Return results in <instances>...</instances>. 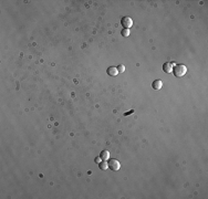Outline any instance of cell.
I'll list each match as a JSON object with an SVG mask.
<instances>
[{"mask_svg":"<svg viewBox=\"0 0 208 199\" xmlns=\"http://www.w3.org/2000/svg\"><path fill=\"white\" fill-rule=\"evenodd\" d=\"M133 113H134V109H131V111L124 113V116H127V115H131V114H133Z\"/></svg>","mask_w":208,"mask_h":199,"instance_id":"11","label":"cell"},{"mask_svg":"<svg viewBox=\"0 0 208 199\" xmlns=\"http://www.w3.org/2000/svg\"><path fill=\"white\" fill-rule=\"evenodd\" d=\"M106 73L110 75V76H116L117 74H119V72H117V69L115 66H110L108 71H106Z\"/></svg>","mask_w":208,"mask_h":199,"instance_id":"6","label":"cell"},{"mask_svg":"<svg viewBox=\"0 0 208 199\" xmlns=\"http://www.w3.org/2000/svg\"><path fill=\"white\" fill-rule=\"evenodd\" d=\"M100 157H101V159H102V160H108L110 158V153L108 150H102V151H101V154H100Z\"/></svg>","mask_w":208,"mask_h":199,"instance_id":"7","label":"cell"},{"mask_svg":"<svg viewBox=\"0 0 208 199\" xmlns=\"http://www.w3.org/2000/svg\"><path fill=\"white\" fill-rule=\"evenodd\" d=\"M129 34H130V30L129 29H123V30H122V35H123V36H127Z\"/></svg>","mask_w":208,"mask_h":199,"instance_id":"10","label":"cell"},{"mask_svg":"<svg viewBox=\"0 0 208 199\" xmlns=\"http://www.w3.org/2000/svg\"><path fill=\"white\" fill-rule=\"evenodd\" d=\"M121 24H122V27H123L124 29H129L130 30V28L133 25V20L130 17H123L122 20H121Z\"/></svg>","mask_w":208,"mask_h":199,"instance_id":"2","label":"cell"},{"mask_svg":"<svg viewBox=\"0 0 208 199\" xmlns=\"http://www.w3.org/2000/svg\"><path fill=\"white\" fill-rule=\"evenodd\" d=\"M163 86V82L161 80H155L153 83H152V87L154 88L155 91H159Z\"/></svg>","mask_w":208,"mask_h":199,"instance_id":"4","label":"cell"},{"mask_svg":"<svg viewBox=\"0 0 208 199\" xmlns=\"http://www.w3.org/2000/svg\"><path fill=\"white\" fill-rule=\"evenodd\" d=\"M173 74L177 77H182L186 74L187 72V67H186L184 64H176L175 66H173Z\"/></svg>","mask_w":208,"mask_h":199,"instance_id":"1","label":"cell"},{"mask_svg":"<svg viewBox=\"0 0 208 199\" xmlns=\"http://www.w3.org/2000/svg\"><path fill=\"white\" fill-rule=\"evenodd\" d=\"M108 163H106V160H102V161H100L99 163V168L101 169V170H105L106 168H108Z\"/></svg>","mask_w":208,"mask_h":199,"instance_id":"8","label":"cell"},{"mask_svg":"<svg viewBox=\"0 0 208 199\" xmlns=\"http://www.w3.org/2000/svg\"><path fill=\"white\" fill-rule=\"evenodd\" d=\"M100 159H101V157H98V158H95V163H100Z\"/></svg>","mask_w":208,"mask_h":199,"instance_id":"12","label":"cell"},{"mask_svg":"<svg viewBox=\"0 0 208 199\" xmlns=\"http://www.w3.org/2000/svg\"><path fill=\"white\" fill-rule=\"evenodd\" d=\"M174 64L175 63H164L163 64V71L166 72V73H172Z\"/></svg>","mask_w":208,"mask_h":199,"instance_id":"5","label":"cell"},{"mask_svg":"<svg viewBox=\"0 0 208 199\" xmlns=\"http://www.w3.org/2000/svg\"><path fill=\"white\" fill-rule=\"evenodd\" d=\"M108 166H109V168H110V169L114 170V171L119 170V169H120V167H121L120 161H119V160H116V159H111L110 161H108Z\"/></svg>","mask_w":208,"mask_h":199,"instance_id":"3","label":"cell"},{"mask_svg":"<svg viewBox=\"0 0 208 199\" xmlns=\"http://www.w3.org/2000/svg\"><path fill=\"white\" fill-rule=\"evenodd\" d=\"M116 69H117V72H119V73H123L125 71V66L123 64H120L119 66L116 67Z\"/></svg>","mask_w":208,"mask_h":199,"instance_id":"9","label":"cell"}]
</instances>
